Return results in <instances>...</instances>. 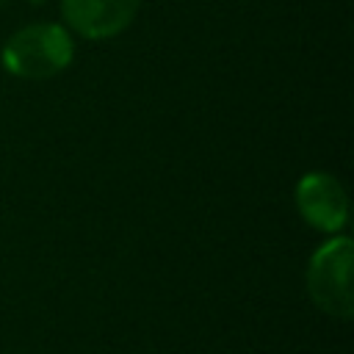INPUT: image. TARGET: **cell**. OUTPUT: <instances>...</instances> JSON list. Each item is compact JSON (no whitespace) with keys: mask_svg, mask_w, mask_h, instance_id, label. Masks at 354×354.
<instances>
[{"mask_svg":"<svg viewBox=\"0 0 354 354\" xmlns=\"http://www.w3.org/2000/svg\"><path fill=\"white\" fill-rule=\"evenodd\" d=\"M75 58L72 33L58 22H33L11 33L0 61L6 72L22 80H44L64 72Z\"/></svg>","mask_w":354,"mask_h":354,"instance_id":"6da1fadb","label":"cell"},{"mask_svg":"<svg viewBox=\"0 0 354 354\" xmlns=\"http://www.w3.org/2000/svg\"><path fill=\"white\" fill-rule=\"evenodd\" d=\"M351 238L332 235L324 241L307 263V293L318 310L332 318L348 321L354 313L351 296Z\"/></svg>","mask_w":354,"mask_h":354,"instance_id":"7a4b0ae2","label":"cell"},{"mask_svg":"<svg viewBox=\"0 0 354 354\" xmlns=\"http://www.w3.org/2000/svg\"><path fill=\"white\" fill-rule=\"evenodd\" d=\"M299 216L318 232H340L348 221V196L337 177L329 171H307L296 183Z\"/></svg>","mask_w":354,"mask_h":354,"instance_id":"3957f363","label":"cell"},{"mask_svg":"<svg viewBox=\"0 0 354 354\" xmlns=\"http://www.w3.org/2000/svg\"><path fill=\"white\" fill-rule=\"evenodd\" d=\"M141 0H61L66 25L83 39H111L130 28Z\"/></svg>","mask_w":354,"mask_h":354,"instance_id":"277c9868","label":"cell"},{"mask_svg":"<svg viewBox=\"0 0 354 354\" xmlns=\"http://www.w3.org/2000/svg\"><path fill=\"white\" fill-rule=\"evenodd\" d=\"M3 3H6V0H0V6H3Z\"/></svg>","mask_w":354,"mask_h":354,"instance_id":"5b68a950","label":"cell"}]
</instances>
